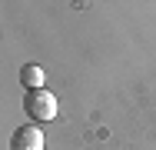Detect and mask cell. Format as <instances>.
Returning <instances> with one entry per match:
<instances>
[{"mask_svg":"<svg viewBox=\"0 0 156 150\" xmlns=\"http://www.w3.org/2000/svg\"><path fill=\"white\" fill-rule=\"evenodd\" d=\"M23 110H27L37 123L53 120V117H57V97H53L47 87H43V90H27V97H23Z\"/></svg>","mask_w":156,"mask_h":150,"instance_id":"obj_1","label":"cell"},{"mask_svg":"<svg viewBox=\"0 0 156 150\" xmlns=\"http://www.w3.org/2000/svg\"><path fill=\"white\" fill-rule=\"evenodd\" d=\"M43 144H47V137L37 123H23L13 130V150H43Z\"/></svg>","mask_w":156,"mask_h":150,"instance_id":"obj_2","label":"cell"},{"mask_svg":"<svg viewBox=\"0 0 156 150\" xmlns=\"http://www.w3.org/2000/svg\"><path fill=\"white\" fill-rule=\"evenodd\" d=\"M20 84H23L27 90H43V84H47L43 67H37V63H23V67H20Z\"/></svg>","mask_w":156,"mask_h":150,"instance_id":"obj_3","label":"cell"}]
</instances>
